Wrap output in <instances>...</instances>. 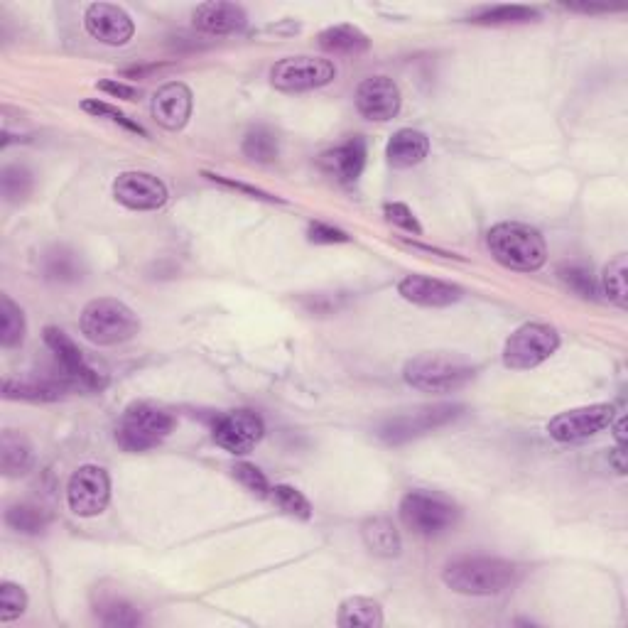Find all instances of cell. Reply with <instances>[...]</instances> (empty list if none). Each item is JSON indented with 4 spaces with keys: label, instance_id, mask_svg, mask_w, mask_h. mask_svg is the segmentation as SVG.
I'll return each instance as SVG.
<instances>
[{
    "label": "cell",
    "instance_id": "obj_21",
    "mask_svg": "<svg viewBox=\"0 0 628 628\" xmlns=\"http://www.w3.org/2000/svg\"><path fill=\"white\" fill-rule=\"evenodd\" d=\"M430 153V140L425 133L413 131V128H400L398 133L388 140L386 157L393 167L405 170V167H415L425 160Z\"/></svg>",
    "mask_w": 628,
    "mask_h": 628
},
{
    "label": "cell",
    "instance_id": "obj_5",
    "mask_svg": "<svg viewBox=\"0 0 628 628\" xmlns=\"http://www.w3.org/2000/svg\"><path fill=\"white\" fill-rule=\"evenodd\" d=\"M172 427H175V418L167 410L150 403H133L118 422L116 442L126 452H148L167 440Z\"/></svg>",
    "mask_w": 628,
    "mask_h": 628
},
{
    "label": "cell",
    "instance_id": "obj_32",
    "mask_svg": "<svg viewBox=\"0 0 628 628\" xmlns=\"http://www.w3.org/2000/svg\"><path fill=\"white\" fill-rule=\"evenodd\" d=\"M96 616L104 626L111 628H128V626H138L140 614L133 604H128L126 599H118V597H108L96 606Z\"/></svg>",
    "mask_w": 628,
    "mask_h": 628
},
{
    "label": "cell",
    "instance_id": "obj_2",
    "mask_svg": "<svg viewBox=\"0 0 628 628\" xmlns=\"http://www.w3.org/2000/svg\"><path fill=\"white\" fill-rule=\"evenodd\" d=\"M489 251L503 268L533 273L548 261V246L538 229L518 221H503L489 231Z\"/></svg>",
    "mask_w": 628,
    "mask_h": 628
},
{
    "label": "cell",
    "instance_id": "obj_27",
    "mask_svg": "<svg viewBox=\"0 0 628 628\" xmlns=\"http://www.w3.org/2000/svg\"><path fill=\"white\" fill-rule=\"evenodd\" d=\"M64 383L52 381H5L3 395L8 400H32V403H47L57 400L64 393Z\"/></svg>",
    "mask_w": 628,
    "mask_h": 628
},
{
    "label": "cell",
    "instance_id": "obj_25",
    "mask_svg": "<svg viewBox=\"0 0 628 628\" xmlns=\"http://www.w3.org/2000/svg\"><path fill=\"white\" fill-rule=\"evenodd\" d=\"M366 548L378 557H398L400 555V533L393 521L388 518H371L361 528Z\"/></svg>",
    "mask_w": 628,
    "mask_h": 628
},
{
    "label": "cell",
    "instance_id": "obj_16",
    "mask_svg": "<svg viewBox=\"0 0 628 628\" xmlns=\"http://www.w3.org/2000/svg\"><path fill=\"white\" fill-rule=\"evenodd\" d=\"M356 108L368 121H391L400 111V89L393 79L371 77L356 89Z\"/></svg>",
    "mask_w": 628,
    "mask_h": 628
},
{
    "label": "cell",
    "instance_id": "obj_8",
    "mask_svg": "<svg viewBox=\"0 0 628 628\" xmlns=\"http://www.w3.org/2000/svg\"><path fill=\"white\" fill-rule=\"evenodd\" d=\"M464 413V405H427V408L415 410V413L398 415L391 418L378 427V437H381L386 445H405V442L415 440V437L427 435V432L437 430V427H445L449 422H454L459 415Z\"/></svg>",
    "mask_w": 628,
    "mask_h": 628
},
{
    "label": "cell",
    "instance_id": "obj_28",
    "mask_svg": "<svg viewBox=\"0 0 628 628\" xmlns=\"http://www.w3.org/2000/svg\"><path fill=\"white\" fill-rule=\"evenodd\" d=\"M25 339V317L23 310L10 300L8 295H0V344L5 349L23 344Z\"/></svg>",
    "mask_w": 628,
    "mask_h": 628
},
{
    "label": "cell",
    "instance_id": "obj_4",
    "mask_svg": "<svg viewBox=\"0 0 628 628\" xmlns=\"http://www.w3.org/2000/svg\"><path fill=\"white\" fill-rule=\"evenodd\" d=\"M81 334L99 346H116L131 341L140 332V319L126 302L113 297L91 300L81 312Z\"/></svg>",
    "mask_w": 628,
    "mask_h": 628
},
{
    "label": "cell",
    "instance_id": "obj_19",
    "mask_svg": "<svg viewBox=\"0 0 628 628\" xmlns=\"http://www.w3.org/2000/svg\"><path fill=\"white\" fill-rule=\"evenodd\" d=\"M366 167V143L364 138H351L339 148L319 155V170L341 184H351L361 177Z\"/></svg>",
    "mask_w": 628,
    "mask_h": 628
},
{
    "label": "cell",
    "instance_id": "obj_39",
    "mask_svg": "<svg viewBox=\"0 0 628 628\" xmlns=\"http://www.w3.org/2000/svg\"><path fill=\"white\" fill-rule=\"evenodd\" d=\"M560 278L565 280L579 297H594L592 273H589L587 268H582V265H567V268L560 270Z\"/></svg>",
    "mask_w": 628,
    "mask_h": 628
},
{
    "label": "cell",
    "instance_id": "obj_22",
    "mask_svg": "<svg viewBox=\"0 0 628 628\" xmlns=\"http://www.w3.org/2000/svg\"><path fill=\"white\" fill-rule=\"evenodd\" d=\"M319 47L332 54H349V57H356V54L368 52L371 40H368L366 32H361L359 27L334 25L327 27V30L319 35Z\"/></svg>",
    "mask_w": 628,
    "mask_h": 628
},
{
    "label": "cell",
    "instance_id": "obj_30",
    "mask_svg": "<svg viewBox=\"0 0 628 628\" xmlns=\"http://www.w3.org/2000/svg\"><path fill=\"white\" fill-rule=\"evenodd\" d=\"M35 189V180H32V172L23 165H8L0 172V192H3L5 202H25L27 197Z\"/></svg>",
    "mask_w": 628,
    "mask_h": 628
},
{
    "label": "cell",
    "instance_id": "obj_1",
    "mask_svg": "<svg viewBox=\"0 0 628 628\" xmlns=\"http://www.w3.org/2000/svg\"><path fill=\"white\" fill-rule=\"evenodd\" d=\"M445 584L467 597H494L516 584L518 567L501 557H459L445 567Z\"/></svg>",
    "mask_w": 628,
    "mask_h": 628
},
{
    "label": "cell",
    "instance_id": "obj_26",
    "mask_svg": "<svg viewBox=\"0 0 628 628\" xmlns=\"http://www.w3.org/2000/svg\"><path fill=\"white\" fill-rule=\"evenodd\" d=\"M540 13L525 5H494V8H479L471 15V23L479 25H521L538 20Z\"/></svg>",
    "mask_w": 628,
    "mask_h": 628
},
{
    "label": "cell",
    "instance_id": "obj_23",
    "mask_svg": "<svg viewBox=\"0 0 628 628\" xmlns=\"http://www.w3.org/2000/svg\"><path fill=\"white\" fill-rule=\"evenodd\" d=\"M32 464V447L20 432L5 430L0 437V469L5 476H23Z\"/></svg>",
    "mask_w": 628,
    "mask_h": 628
},
{
    "label": "cell",
    "instance_id": "obj_7",
    "mask_svg": "<svg viewBox=\"0 0 628 628\" xmlns=\"http://www.w3.org/2000/svg\"><path fill=\"white\" fill-rule=\"evenodd\" d=\"M560 346V337L548 324L530 322L518 327L503 346V364L513 371H528L548 361Z\"/></svg>",
    "mask_w": 628,
    "mask_h": 628
},
{
    "label": "cell",
    "instance_id": "obj_31",
    "mask_svg": "<svg viewBox=\"0 0 628 628\" xmlns=\"http://www.w3.org/2000/svg\"><path fill=\"white\" fill-rule=\"evenodd\" d=\"M5 523L23 535H37L47 528L50 516L42 508L30 506V503H18V506H10L5 511Z\"/></svg>",
    "mask_w": 628,
    "mask_h": 628
},
{
    "label": "cell",
    "instance_id": "obj_42",
    "mask_svg": "<svg viewBox=\"0 0 628 628\" xmlns=\"http://www.w3.org/2000/svg\"><path fill=\"white\" fill-rule=\"evenodd\" d=\"M99 89L106 91V94L111 96H118V99H126V101H135L140 96V91L135 89V86H128V84H121V81H99Z\"/></svg>",
    "mask_w": 628,
    "mask_h": 628
},
{
    "label": "cell",
    "instance_id": "obj_14",
    "mask_svg": "<svg viewBox=\"0 0 628 628\" xmlns=\"http://www.w3.org/2000/svg\"><path fill=\"white\" fill-rule=\"evenodd\" d=\"M263 420L251 410H234L216 422L214 442L231 454H248L263 440Z\"/></svg>",
    "mask_w": 628,
    "mask_h": 628
},
{
    "label": "cell",
    "instance_id": "obj_20",
    "mask_svg": "<svg viewBox=\"0 0 628 628\" xmlns=\"http://www.w3.org/2000/svg\"><path fill=\"white\" fill-rule=\"evenodd\" d=\"M248 23V15L236 3H204L194 10V25L209 35H234Z\"/></svg>",
    "mask_w": 628,
    "mask_h": 628
},
{
    "label": "cell",
    "instance_id": "obj_36",
    "mask_svg": "<svg viewBox=\"0 0 628 628\" xmlns=\"http://www.w3.org/2000/svg\"><path fill=\"white\" fill-rule=\"evenodd\" d=\"M27 609V594L23 587L13 582H3L0 587V621H15L18 616H23Z\"/></svg>",
    "mask_w": 628,
    "mask_h": 628
},
{
    "label": "cell",
    "instance_id": "obj_33",
    "mask_svg": "<svg viewBox=\"0 0 628 628\" xmlns=\"http://www.w3.org/2000/svg\"><path fill=\"white\" fill-rule=\"evenodd\" d=\"M626 273H628V265H626V253H619L609 265L604 268L602 275V288L604 295L609 297L614 305L626 307L628 305V285H626Z\"/></svg>",
    "mask_w": 628,
    "mask_h": 628
},
{
    "label": "cell",
    "instance_id": "obj_11",
    "mask_svg": "<svg viewBox=\"0 0 628 628\" xmlns=\"http://www.w3.org/2000/svg\"><path fill=\"white\" fill-rule=\"evenodd\" d=\"M111 501V479L106 469L86 464L72 474L67 484L69 511L79 518H94L106 511Z\"/></svg>",
    "mask_w": 628,
    "mask_h": 628
},
{
    "label": "cell",
    "instance_id": "obj_44",
    "mask_svg": "<svg viewBox=\"0 0 628 628\" xmlns=\"http://www.w3.org/2000/svg\"><path fill=\"white\" fill-rule=\"evenodd\" d=\"M624 427H626V420L621 418L619 422H616V442H619V447H624Z\"/></svg>",
    "mask_w": 628,
    "mask_h": 628
},
{
    "label": "cell",
    "instance_id": "obj_24",
    "mask_svg": "<svg viewBox=\"0 0 628 628\" xmlns=\"http://www.w3.org/2000/svg\"><path fill=\"white\" fill-rule=\"evenodd\" d=\"M337 624L341 628H378L383 626L381 604L368 597H349L339 606Z\"/></svg>",
    "mask_w": 628,
    "mask_h": 628
},
{
    "label": "cell",
    "instance_id": "obj_40",
    "mask_svg": "<svg viewBox=\"0 0 628 628\" xmlns=\"http://www.w3.org/2000/svg\"><path fill=\"white\" fill-rule=\"evenodd\" d=\"M383 211H386L388 221H393V224L400 226V229L410 231V234H422L420 221L415 219V214L405 207V204H386V209Z\"/></svg>",
    "mask_w": 628,
    "mask_h": 628
},
{
    "label": "cell",
    "instance_id": "obj_41",
    "mask_svg": "<svg viewBox=\"0 0 628 628\" xmlns=\"http://www.w3.org/2000/svg\"><path fill=\"white\" fill-rule=\"evenodd\" d=\"M307 234H310L312 243H349V236L344 231L327 224H312Z\"/></svg>",
    "mask_w": 628,
    "mask_h": 628
},
{
    "label": "cell",
    "instance_id": "obj_9",
    "mask_svg": "<svg viewBox=\"0 0 628 628\" xmlns=\"http://www.w3.org/2000/svg\"><path fill=\"white\" fill-rule=\"evenodd\" d=\"M614 415V405L609 403L567 410V413H560L557 418L550 420L548 432L552 440L562 442V445H579V442L592 440L599 432H604L606 427L614 425Z\"/></svg>",
    "mask_w": 628,
    "mask_h": 628
},
{
    "label": "cell",
    "instance_id": "obj_35",
    "mask_svg": "<svg viewBox=\"0 0 628 628\" xmlns=\"http://www.w3.org/2000/svg\"><path fill=\"white\" fill-rule=\"evenodd\" d=\"M270 498H273L275 506H278L280 511L288 513V516L302 518V521H307V518L312 516L310 501H307L300 491L292 489V486H285V484L275 486V489H270Z\"/></svg>",
    "mask_w": 628,
    "mask_h": 628
},
{
    "label": "cell",
    "instance_id": "obj_38",
    "mask_svg": "<svg viewBox=\"0 0 628 628\" xmlns=\"http://www.w3.org/2000/svg\"><path fill=\"white\" fill-rule=\"evenodd\" d=\"M231 471H234L236 481L243 486V489H248L256 496H270L268 479H265V474L258 467H253V464H246V462H238Z\"/></svg>",
    "mask_w": 628,
    "mask_h": 628
},
{
    "label": "cell",
    "instance_id": "obj_3",
    "mask_svg": "<svg viewBox=\"0 0 628 628\" xmlns=\"http://www.w3.org/2000/svg\"><path fill=\"white\" fill-rule=\"evenodd\" d=\"M476 366L459 354H420L405 364L403 378L422 393H452L474 381Z\"/></svg>",
    "mask_w": 628,
    "mask_h": 628
},
{
    "label": "cell",
    "instance_id": "obj_13",
    "mask_svg": "<svg viewBox=\"0 0 628 628\" xmlns=\"http://www.w3.org/2000/svg\"><path fill=\"white\" fill-rule=\"evenodd\" d=\"M113 197L133 211H155L165 207L167 187L150 172H123L113 182Z\"/></svg>",
    "mask_w": 628,
    "mask_h": 628
},
{
    "label": "cell",
    "instance_id": "obj_43",
    "mask_svg": "<svg viewBox=\"0 0 628 628\" xmlns=\"http://www.w3.org/2000/svg\"><path fill=\"white\" fill-rule=\"evenodd\" d=\"M207 177H211V180L214 182H219V184H226V187H234V189H241V192H246V194H251V197H258V199H265V202H283V199H278V197H273V194H265L263 189H256V187H248V184H241V182H234V180H229V177H221V175H207Z\"/></svg>",
    "mask_w": 628,
    "mask_h": 628
},
{
    "label": "cell",
    "instance_id": "obj_34",
    "mask_svg": "<svg viewBox=\"0 0 628 628\" xmlns=\"http://www.w3.org/2000/svg\"><path fill=\"white\" fill-rule=\"evenodd\" d=\"M243 153L256 162H273L280 153L278 135L265 126L253 128V131H248L246 138H243Z\"/></svg>",
    "mask_w": 628,
    "mask_h": 628
},
{
    "label": "cell",
    "instance_id": "obj_18",
    "mask_svg": "<svg viewBox=\"0 0 628 628\" xmlns=\"http://www.w3.org/2000/svg\"><path fill=\"white\" fill-rule=\"evenodd\" d=\"M398 292L403 300L420 307H449L462 300V288L445 283V280L425 278V275H408V278H403L398 285Z\"/></svg>",
    "mask_w": 628,
    "mask_h": 628
},
{
    "label": "cell",
    "instance_id": "obj_15",
    "mask_svg": "<svg viewBox=\"0 0 628 628\" xmlns=\"http://www.w3.org/2000/svg\"><path fill=\"white\" fill-rule=\"evenodd\" d=\"M84 27L94 40L111 47H121L126 45V42H131L135 32L131 15L111 3L89 5L84 13Z\"/></svg>",
    "mask_w": 628,
    "mask_h": 628
},
{
    "label": "cell",
    "instance_id": "obj_10",
    "mask_svg": "<svg viewBox=\"0 0 628 628\" xmlns=\"http://www.w3.org/2000/svg\"><path fill=\"white\" fill-rule=\"evenodd\" d=\"M337 77V67L322 57H288L278 62L270 72V81L278 91L285 94H300L319 86H327Z\"/></svg>",
    "mask_w": 628,
    "mask_h": 628
},
{
    "label": "cell",
    "instance_id": "obj_37",
    "mask_svg": "<svg viewBox=\"0 0 628 628\" xmlns=\"http://www.w3.org/2000/svg\"><path fill=\"white\" fill-rule=\"evenodd\" d=\"M81 108H84L86 113H91V116H99V118H111L113 123H121L123 128H128V131H133V133H140V135H145V128L143 126H138V123L135 121H131V118L126 116V113L123 111H118L116 106H111V104H106V101H96V99H89V101H84V104H81Z\"/></svg>",
    "mask_w": 628,
    "mask_h": 628
},
{
    "label": "cell",
    "instance_id": "obj_12",
    "mask_svg": "<svg viewBox=\"0 0 628 628\" xmlns=\"http://www.w3.org/2000/svg\"><path fill=\"white\" fill-rule=\"evenodd\" d=\"M45 344L57 359L59 368H62V383L64 386H77L81 391H104L106 378L99 371H94L81 356L79 346L74 344L62 329L47 327L45 329Z\"/></svg>",
    "mask_w": 628,
    "mask_h": 628
},
{
    "label": "cell",
    "instance_id": "obj_6",
    "mask_svg": "<svg viewBox=\"0 0 628 628\" xmlns=\"http://www.w3.org/2000/svg\"><path fill=\"white\" fill-rule=\"evenodd\" d=\"M400 518L413 533L422 538H435V535L447 533L459 521V508L447 498L427 491H410L400 501Z\"/></svg>",
    "mask_w": 628,
    "mask_h": 628
},
{
    "label": "cell",
    "instance_id": "obj_17",
    "mask_svg": "<svg viewBox=\"0 0 628 628\" xmlns=\"http://www.w3.org/2000/svg\"><path fill=\"white\" fill-rule=\"evenodd\" d=\"M153 116L165 131H182L192 118V91L182 81H170L153 96Z\"/></svg>",
    "mask_w": 628,
    "mask_h": 628
},
{
    "label": "cell",
    "instance_id": "obj_29",
    "mask_svg": "<svg viewBox=\"0 0 628 628\" xmlns=\"http://www.w3.org/2000/svg\"><path fill=\"white\" fill-rule=\"evenodd\" d=\"M81 258L69 248H54L45 258V275L59 283H77L81 278Z\"/></svg>",
    "mask_w": 628,
    "mask_h": 628
}]
</instances>
